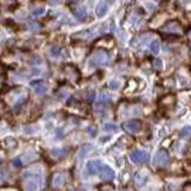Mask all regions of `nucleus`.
<instances>
[{
    "mask_svg": "<svg viewBox=\"0 0 191 191\" xmlns=\"http://www.w3.org/2000/svg\"><path fill=\"white\" fill-rule=\"evenodd\" d=\"M24 178H25V183H24L25 191H37L40 189V186L42 184L41 177L31 175L30 173L27 172V174H24Z\"/></svg>",
    "mask_w": 191,
    "mask_h": 191,
    "instance_id": "nucleus-1",
    "label": "nucleus"
},
{
    "mask_svg": "<svg viewBox=\"0 0 191 191\" xmlns=\"http://www.w3.org/2000/svg\"><path fill=\"white\" fill-rule=\"evenodd\" d=\"M170 160V155L165 150V149H160L154 156V160H153V164L154 166H164Z\"/></svg>",
    "mask_w": 191,
    "mask_h": 191,
    "instance_id": "nucleus-2",
    "label": "nucleus"
},
{
    "mask_svg": "<svg viewBox=\"0 0 191 191\" xmlns=\"http://www.w3.org/2000/svg\"><path fill=\"white\" fill-rule=\"evenodd\" d=\"M148 157H149L148 153L144 152V150H139V149L134 150V152L130 154L131 161L135 162V164H143V162H146L147 160H148Z\"/></svg>",
    "mask_w": 191,
    "mask_h": 191,
    "instance_id": "nucleus-3",
    "label": "nucleus"
},
{
    "mask_svg": "<svg viewBox=\"0 0 191 191\" xmlns=\"http://www.w3.org/2000/svg\"><path fill=\"white\" fill-rule=\"evenodd\" d=\"M124 129L126 130L127 132H130V134H136V132H139V131H141V129H142V123H141V120H138V119L127 120L126 123L124 124Z\"/></svg>",
    "mask_w": 191,
    "mask_h": 191,
    "instance_id": "nucleus-4",
    "label": "nucleus"
},
{
    "mask_svg": "<svg viewBox=\"0 0 191 191\" xmlns=\"http://www.w3.org/2000/svg\"><path fill=\"white\" fill-rule=\"evenodd\" d=\"M98 173H99L101 179H103V180H112L114 178V175H116L114 171L109 166H107V165H102Z\"/></svg>",
    "mask_w": 191,
    "mask_h": 191,
    "instance_id": "nucleus-5",
    "label": "nucleus"
},
{
    "mask_svg": "<svg viewBox=\"0 0 191 191\" xmlns=\"http://www.w3.org/2000/svg\"><path fill=\"white\" fill-rule=\"evenodd\" d=\"M93 63L96 65H108L109 63V57L106 52H96L94 57H93Z\"/></svg>",
    "mask_w": 191,
    "mask_h": 191,
    "instance_id": "nucleus-6",
    "label": "nucleus"
},
{
    "mask_svg": "<svg viewBox=\"0 0 191 191\" xmlns=\"http://www.w3.org/2000/svg\"><path fill=\"white\" fill-rule=\"evenodd\" d=\"M101 166H102V162L100 160H91V161H88V164L85 166V171L88 172V174H95L99 172Z\"/></svg>",
    "mask_w": 191,
    "mask_h": 191,
    "instance_id": "nucleus-7",
    "label": "nucleus"
},
{
    "mask_svg": "<svg viewBox=\"0 0 191 191\" xmlns=\"http://www.w3.org/2000/svg\"><path fill=\"white\" fill-rule=\"evenodd\" d=\"M107 11H108V4H106V2H103V1H101L98 4V6H96V9H95V13H96V16L98 17H103L106 13H107Z\"/></svg>",
    "mask_w": 191,
    "mask_h": 191,
    "instance_id": "nucleus-8",
    "label": "nucleus"
},
{
    "mask_svg": "<svg viewBox=\"0 0 191 191\" xmlns=\"http://www.w3.org/2000/svg\"><path fill=\"white\" fill-rule=\"evenodd\" d=\"M30 84H31L33 87H35L36 94H39V95H42V94L46 93V90H47V87H46V84L43 83V81H33Z\"/></svg>",
    "mask_w": 191,
    "mask_h": 191,
    "instance_id": "nucleus-9",
    "label": "nucleus"
},
{
    "mask_svg": "<svg viewBox=\"0 0 191 191\" xmlns=\"http://www.w3.org/2000/svg\"><path fill=\"white\" fill-rule=\"evenodd\" d=\"M164 31L168 33H179L180 31V25L177 22H170L168 24H166L164 27Z\"/></svg>",
    "mask_w": 191,
    "mask_h": 191,
    "instance_id": "nucleus-10",
    "label": "nucleus"
},
{
    "mask_svg": "<svg viewBox=\"0 0 191 191\" xmlns=\"http://www.w3.org/2000/svg\"><path fill=\"white\" fill-rule=\"evenodd\" d=\"M75 17L78 20L83 22L84 19L87 18V11H85V9L83 6H78L77 9L75 10Z\"/></svg>",
    "mask_w": 191,
    "mask_h": 191,
    "instance_id": "nucleus-11",
    "label": "nucleus"
},
{
    "mask_svg": "<svg viewBox=\"0 0 191 191\" xmlns=\"http://www.w3.org/2000/svg\"><path fill=\"white\" fill-rule=\"evenodd\" d=\"M90 150H93V144H85V146H83L81 149H80V152H78V159H85V156L90 153Z\"/></svg>",
    "mask_w": 191,
    "mask_h": 191,
    "instance_id": "nucleus-12",
    "label": "nucleus"
},
{
    "mask_svg": "<svg viewBox=\"0 0 191 191\" xmlns=\"http://www.w3.org/2000/svg\"><path fill=\"white\" fill-rule=\"evenodd\" d=\"M147 179H148V175H147V174H144V172H139L136 175V178H135L136 185H138V186H142V185H144V183L147 182Z\"/></svg>",
    "mask_w": 191,
    "mask_h": 191,
    "instance_id": "nucleus-13",
    "label": "nucleus"
},
{
    "mask_svg": "<svg viewBox=\"0 0 191 191\" xmlns=\"http://www.w3.org/2000/svg\"><path fill=\"white\" fill-rule=\"evenodd\" d=\"M65 182V174L63 173H58V174H55L54 179H53V185L54 186H61L63 185V183Z\"/></svg>",
    "mask_w": 191,
    "mask_h": 191,
    "instance_id": "nucleus-14",
    "label": "nucleus"
},
{
    "mask_svg": "<svg viewBox=\"0 0 191 191\" xmlns=\"http://www.w3.org/2000/svg\"><path fill=\"white\" fill-rule=\"evenodd\" d=\"M159 51H160V41L157 39H155L150 42V52L153 54H157Z\"/></svg>",
    "mask_w": 191,
    "mask_h": 191,
    "instance_id": "nucleus-15",
    "label": "nucleus"
},
{
    "mask_svg": "<svg viewBox=\"0 0 191 191\" xmlns=\"http://www.w3.org/2000/svg\"><path fill=\"white\" fill-rule=\"evenodd\" d=\"M51 155L54 156L57 159H61L66 155V150L65 149H52L51 150Z\"/></svg>",
    "mask_w": 191,
    "mask_h": 191,
    "instance_id": "nucleus-16",
    "label": "nucleus"
},
{
    "mask_svg": "<svg viewBox=\"0 0 191 191\" xmlns=\"http://www.w3.org/2000/svg\"><path fill=\"white\" fill-rule=\"evenodd\" d=\"M102 129H103V131H107V132H117L118 131V126L112 123H106L102 126Z\"/></svg>",
    "mask_w": 191,
    "mask_h": 191,
    "instance_id": "nucleus-17",
    "label": "nucleus"
},
{
    "mask_svg": "<svg viewBox=\"0 0 191 191\" xmlns=\"http://www.w3.org/2000/svg\"><path fill=\"white\" fill-rule=\"evenodd\" d=\"M120 85H121V83L120 81H117V80H113V81H111L108 84V88L111 90H118L119 88H120Z\"/></svg>",
    "mask_w": 191,
    "mask_h": 191,
    "instance_id": "nucleus-18",
    "label": "nucleus"
},
{
    "mask_svg": "<svg viewBox=\"0 0 191 191\" xmlns=\"http://www.w3.org/2000/svg\"><path fill=\"white\" fill-rule=\"evenodd\" d=\"M153 66H154V69L156 71H161V70L164 69L162 61H161V59H159V58H156V59L153 60Z\"/></svg>",
    "mask_w": 191,
    "mask_h": 191,
    "instance_id": "nucleus-19",
    "label": "nucleus"
},
{
    "mask_svg": "<svg viewBox=\"0 0 191 191\" xmlns=\"http://www.w3.org/2000/svg\"><path fill=\"white\" fill-rule=\"evenodd\" d=\"M180 136L185 137V138H188V137H191V126L183 127L182 130H180Z\"/></svg>",
    "mask_w": 191,
    "mask_h": 191,
    "instance_id": "nucleus-20",
    "label": "nucleus"
},
{
    "mask_svg": "<svg viewBox=\"0 0 191 191\" xmlns=\"http://www.w3.org/2000/svg\"><path fill=\"white\" fill-rule=\"evenodd\" d=\"M46 12V9L45 7H35V9L33 10V16H42L43 13Z\"/></svg>",
    "mask_w": 191,
    "mask_h": 191,
    "instance_id": "nucleus-21",
    "label": "nucleus"
},
{
    "mask_svg": "<svg viewBox=\"0 0 191 191\" xmlns=\"http://www.w3.org/2000/svg\"><path fill=\"white\" fill-rule=\"evenodd\" d=\"M107 100H111V96H109L108 94H106V93H101L100 96H99V101L103 102V101H107Z\"/></svg>",
    "mask_w": 191,
    "mask_h": 191,
    "instance_id": "nucleus-22",
    "label": "nucleus"
},
{
    "mask_svg": "<svg viewBox=\"0 0 191 191\" xmlns=\"http://www.w3.org/2000/svg\"><path fill=\"white\" fill-rule=\"evenodd\" d=\"M51 54L53 57H59L60 55V49L58 47H52L51 48Z\"/></svg>",
    "mask_w": 191,
    "mask_h": 191,
    "instance_id": "nucleus-23",
    "label": "nucleus"
},
{
    "mask_svg": "<svg viewBox=\"0 0 191 191\" xmlns=\"http://www.w3.org/2000/svg\"><path fill=\"white\" fill-rule=\"evenodd\" d=\"M12 164H13V166H16V167H20V166H23L22 157H17V159H15V160L12 161Z\"/></svg>",
    "mask_w": 191,
    "mask_h": 191,
    "instance_id": "nucleus-24",
    "label": "nucleus"
},
{
    "mask_svg": "<svg viewBox=\"0 0 191 191\" xmlns=\"http://www.w3.org/2000/svg\"><path fill=\"white\" fill-rule=\"evenodd\" d=\"M95 99V93L94 91H89L88 94H87V101L88 102H93Z\"/></svg>",
    "mask_w": 191,
    "mask_h": 191,
    "instance_id": "nucleus-25",
    "label": "nucleus"
},
{
    "mask_svg": "<svg viewBox=\"0 0 191 191\" xmlns=\"http://www.w3.org/2000/svg\"><path fill=\"white\" fill-rule=\"evenodd\" d=\"M146 6H147V9L149 10V11H153V10H154V4H153V2H150V1L146 2Z\"/></svg>",
    "mask_w": 191,
    "mask_h": 191,
    "instance_id": "nucleus-26",
    "label": "nucleus"
},
{
    "mask_svg": "<svg viewBox=\"0 0 191 191\" xmlns=\"http://www.w3.org/2000/svg\"><path fill=\"white\" fill-rule=\"evenodd\" d=\"M61 1H63V0H49V2L53 4V5H59Z\"/></svg>",
    "mask_w": 191,
    "mask_h": 191,
    "instance_id": "nucleus-27",
    "label": "nucleus"
},
{
    "mask_svg": "<svg viewBox=\"0 0 191 191\" xmlns=\"http://www.w3.org/2000/svg\"><path fill=\"white\" fill-rule=\"evenodd\" d=\"M70 1H71V2H75V1H77V0H70Z\"/></svg>",
    "mask_w": 191,
    "mask_h": 191,
    "instance_id": "nucleus-28",
    "label": "nucleus"
}]
</instances>
